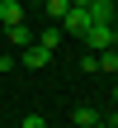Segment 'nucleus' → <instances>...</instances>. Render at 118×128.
<instances>
[{"instance_id":"4468645a","label":"nucleus","mask_w":118,"mask_h":128,"mask_svg":"<svg viewBox=\"0 0 118 128\" xmlns=\"http://www.w3.org/2000/svg\"><path fill=\"white\" fill-rule=\"evenodd\" d=\"M33 5H43V0H33Z\"/></svg>"},{"instance_id":"f03ea898","label":"nucleus","mask_w":118,"mask_h":128,"mask_svg":"<svg viewBox=\"0 0 118 128\" xmlns=\"http://www.w3.org/2000/svg\"><path fill=\"white\" fill-rule=\"evenodd\" d=\"M90 24H95V19H90V14H85L80 5H71V10L61 14V33H71V38H80V33H85Z\"/></svg>"},{"instance_id":"f8f14e48","label":"nucleus","mask_w":118,"mask_h":128,"mask_svg":"<svg viewBox=\"0 0 118 128\" xmlns=\"http://www.w3.org/2000/svg\"><path fill=\"white\" fill-rule=\"evenodd\" d=\"M114 104H118V86H114Z\"/></svg>"},{"instance_id":"7ed1b4c3","label":"nucleus","mask_w":118,"mask_h":128,"mask_svg":"<svg viewBox=\"0 0 118 128\" xmlns=\"http://www.w3.org/2000/svg\"><path fill=\"white\" fill-rule=\"evenodd\" d=\"M19 52H24V57H19V62H24V66H33V71H43V66H47V62H52V52H47V48H43V43H28V48H19Z\"/></svg>"},{"instance_id":"9d476101","label":"nucleus","mask_w":118,"mask_h":128,"mask_svg":"<svg viewBox=\"0 0 118 128\" xmlns=\"http://www.w3.org/2000/svg\"><path fill=\"white\" fill-rule=\"evenodd\" d=\"M14 62H19L14 52H0V76H9V71H14Z\"/></svg>"},{"instance_id":"39448f33","label":"nucleus","mask_w":118,"mask_h":128,"mask_svg":"<svg viewBox=\"0 0 118 128\" xmlns=\"http://www.w3.org/2000/svg\"><path fill=\"white\" fill-rule=\"evenodd\" d=\"M0 24L9 28V24H24V5L19 0H0Z\"/></svg>"},{"instance_id":"f257e3e1","label":"nucleus","mask_w":118,"mask_h":128,"mask_svg":"<svg viewBox=\"0 0 118 128\" xmlns=\"http://www.w3.org/2000/svg\"><path fill=\"white\" fill-rule=\"evenodd\" d=\"M80 43H85L90 52H104V48H118V24H90V28L80 33Z\"/></svg>"},{"instance_id":"20e7f679","label":"nucleus","mask_w":118,"mask_h":128,"mask_svg":"<svg viewBox=\"0 0 118 128\" xmlns=\"http://www.w3.org/2000/svg\"><path fill=\"white\" fill-rule=\"evenodd\" d=\"M99 119H104V114L90 109V104H76V114H71V124H76V128H99Z\"/></svg>"},{"instance_id":"9b49d317","label":"nucleus","mask_w":118,"mask_h":128,"mask_svg":"<svg viewBox=\"0 0 118 128\" xmlns=\"http://www.w3.org/2000/svg\"><path fill=\"white\" fill-rule=\"evenodd\" d=\"M19 128H47V124H43V114H28V119H24Z\"/></svg>"},{"instance_id":"ddd939ff","label":"nucleus","mask_w":118,"mask_h":128,"mask_svg":"<svg viewBox=\"0 0 118 128\" xmlns=\"http://www.w3.org/2000/svg\"><path fill=\"white\" fill-rule=\"evenodd\" d=\"M114 24H118V5H114Z\"/></svg>"},{"instance_id":"6e6552de","label":"nucleus","mask_w":118,"mask_h":128,"mask_svg":"<svg viewBox=\"0 0 118 128\" xmlns=\"http://www.w3.org/2000/svg\"><path fill=\"white\" fill-rule=\"evenodd\" d=\"M61 38H66V33H61V24H47V28H43V33H33V43H43V48H47V52H52V48H57V43H61Z\"/></svg>"},{"instance_id":"423d86ee","label":"nucleus","mask_w":118,"mask_h":128,"mask_svg":"<svg viewBox=\"0 0 118 128\" xmlns=\"http://www.w3.org/2000/svg\"><path fill=\"white\" fill-rule=\"evenodd\" d=\"M95 71H109V76H118V48H104V52H95Z\"/></svg>"},{"instance_id":"1a4fd4ad","label":"nucleus","mask_w":118,"mask_h":128,"mask_svg":"<svg viewBox=\"0 0 118 128\" xmlns=\"http://www.w3.org/2000/svg\"><path fill=\"white\" fill-rule=\"evenodd\" d=\"M66 10H71V0H43V19H47V24H61Z\"/></svg>"},{"instance_id":"0eeeda50","label":"nucleus","mask_w":118,"mask_h":128,"mask_svg":"<svg viewBox=\"0 0 118 128\" xmlns=\"http://www.w3.org/2000/svg\"><path fill=\"white\" fill-rule=\"evenodd\" d=\"M5 33H9V48H28V43H33V28H28V24H9Z\"/></svg>"}]
</instances>
